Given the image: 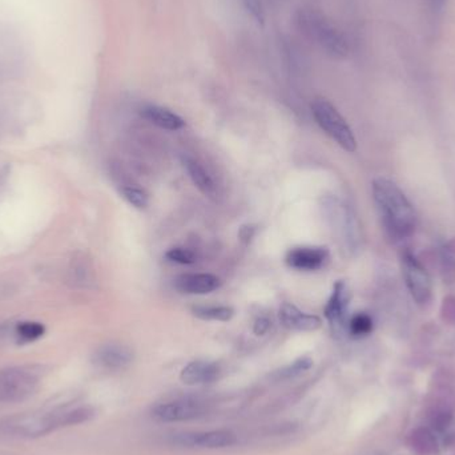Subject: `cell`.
Returning a JSON list of instances; mask_svg holds the SVG:
<instances>
[{
    "instance_id": "cell-6",
    "label": "cell",
    "mask_w": 455,
    "mask_h": 455,
    "mask_svg": "<svg viewBox=\"0 0 455 455\" xmlns=\"http://www.w3.org/2000/svg\"><path fill=\"white\" fill-rule=\"evenodd\" d=\"M36 374L29 369L14 367L0 372V394L7 398H20L32 392L36 385Z\"/></svg>"
},
{
    "instance_id": "cell-22",
    "label": "cell",
    "mask_w": 455,
    "mask_h": 455,
    "mask_svg": "<svg viewBox=\"0 0 455 455\" xmlns=\"http://www.w3.org/2000/svg\"><path fill=\"white\" fill-rule=\"evenodd\" d=\"M312 367L313 361L309 357H302L296 359L293 364L281 369L277 373V377L280 379H290L305 373L309 369H312Z\"/></svg>"
},
{
    "instance_id": "cell-8",
    "label": "cell",
    "mask_w": 455,
    "mask_h": 455,
    "mask_svg": "<svg viewBox=\"0 0 455 455\" xmlns=\"http://www.w3.org/2000/svg\"><path fill=\"white\" fill-rule=\"evenodd\" d=\"M350 302V293L344 281H337L332 296L324 309V315L334 332L344 330L347 324V307Z\"/></svg>"
},
{
    "instance_id": "cell-3",
    "label": "cell",
    "mask_w": 455,
    "mask_h": 455,
    "mask_svg": "<svg viewBox=\"0 0 455 455\" xmlns=\"http://www.w3.org/2000/svg\"><path fill=\"white\" fill-rule=\"evenodd\" d=\"M312 112L319 128L327 133L329 138L347 152H354L357 141L353 131L349 127L347 120L338 112V109L324 98H317L312 103Z\"/></svg>"
},
{
    "instance_id": "cell-27",
    "label": "cell",
    "mask_w": 455,
    "mask_h": 455,
    "mask_svg": "<svg viewBox=\"0 0 455 455\" xmlns=\"http://www.w3.org/2000/svg\"><path fill=\"white\" fill-rule=\"evenodd\" d=\"M272 327V322L269 321V318L267 317H260L256 321H255V325H253V333L256 336H264L269 332V329Z\"/></svg>"
},
{
    "instance_id": "cell-16",
    "label": "cell",
    "mask_w": 455,
    "mask_h": 455,
    "mask_svg": "<svg viewBox=\"0 0 455 455\" xmlns=\"http://www.w3.org/2000/svg\"><path fill=\"white\" fill-rule=\"evenodd\" d=\"M192 445L203 449H225L237 444V436L229 430H212L192 436Z\"/></svg>"
},
{
    "instance_id": "cell-17",
    "label": "cell",
    "mask_w": 455,
    "mask_h": 455,
    "mask_svg": "<svg viewBox=\"0 0 455 455\" xmlns=\"http://www.w3.org/2000/svg\"><path fill=\"white\" fill-rule=\"evenodd\" d=\"M192 315L203 321H221L227 322L235 316V310L230 307H195Z\"/></svg>"
},
{
    "instance_id": "cell-9",
    "label": "cell",
    "mask_w": 455,
    "mask_h": 455,
    "mask_svg": "<svg viewBox=\"0 0 455 455\" xmlns=\"http://www.w3.org/2000/svg\"><path fill=\"white\" fill-rule=\"evenodd\" d=\"M329 258L327 247H298L290 249L287 253V265L296 270L313 272L325 265Z\"/></svg>"
},
{
    "instance_id": "cell-2",
    "label": "cell",
    "mask_w": 455,
    "mask_h": 455,
    "mask_svg": "<svg viewBox=\"0 0 455 455\" xmlns=\"http://www.w3.org/2000/svg\"><path fill=\"white\" fill-rule=\"evenodd\" d=\"M301 30L334 58H344L349 52V44L344 34L318 11H301L298 15Z\"/></svg>"
},
{
    "instance_id": "cell-24",
    "label": "cell",
    "mask_w": 455,
    "mask_h": 455,
    "mask_svg": "<svg viewBox=\"0 0 455 455\" xmlns=\"http://www.w3.org/2000/svg\"><path fill=\"white\" fill-rule=\"evenodd\" d=\"M165 257L168 258L169 261L178 262L181 265H190V264H195L198 261L196 255L192 250L180 247L169 249L168 252L165 253Z\"/></svg>"
},
{
    "instance_id": "cell-11",
    "label": "cell",
    "mask_w": 455,
    "mask_h": 455,
    "mask_svg": "<svg viewBox=\"0 0 455 455\" xmlns=\"http://www.w3.org/2000/svg\"><path fill=\"white\" fill-rule=\"evenodd\" d=\"M221 287L218 276L209 273L181 275L175 280V287L185 295H209Z\"/></svg>"
},
{
    "instance_id": "cell-23",
    "label": "cell",
    "mask_w": 455,
    "mask_h": 455,
    "mask_svg": "<svg viewBox=\"0 0 455 455\" xmlns=\"http://www.w3.org/2000/svg\"><path fill=\"white\" fill-rule=\"evenodd\" d=\"M121 195L135 208L144 209L148 207V195L140 188L124 187V188H121Z\"/></svg>"
},
{
    "instance_id": "cell-25",
    "label": "cell",
    "mask_w": 455,
    "mask_h": 455,
    "mask_svg": "<svg viewBox=\"0 0 455 455\" xmlns=\"http://www.w3.org/2000/svg\"><path fill=\"white\" fill-rule=\"evenodd\" d=\"M247 12L252 15V18L258 21L264 23L265 20V7L262 0H242Z\"/></svg>"
},
{
    "instance_id": "cell-14",
    "label": "cell",
    "mask_w": 455,
    "mask_h": 455,
    "mask_svg": "<svg viewBox=\"0 0 455 455\" xmlns=\"http://www.w3.org/2000/svg\"><path fill=\"white\" fill-rule=\"evenodd\" d=\"M140 115L144 119L148 120L149 123L158 126V128L165 131H178L184 128L185 126V121L181 119L178 113L160 106H144L140 109Z\"/></svg>"
},
{
    "instance_id": "cell-13",
    "label": "cell",
    "mask_w": 455,
    "mask_h": 455,
    "mask_svg": "<svg viewBox=\"0 0 455 455\" xmlns=\"http://www.w3.org/2000/svg\"><path fill=\"white\" fill-rule=\"evenodd\" d=\"M220 369L218 364L209 361H192L180 373V379L183 384L189 386L210 384L218 379Z\"/></svg>"
},
{
    "instance_id": "cell-19",
    "label": "cell",
    "mask_w": 455,
    "mask_h": 455,
    "mask_svg": "<svg viewBox=\"0 0 455 455\" xmlns=\"http://www.w3.org/2000/svg\"><path fill=\"white\" fill-rule=\"evenodd\" d=\"M71 275H72V282L80 287H86L89 282H92V269L88 261L84 257L75 258L72 260L71 265Z\"/></svg>"
},
{
    "instance_id": "cell-1",
    "label": "cell",
    "mask_w": 455,
    "mask_h": 455,
    "mask_svg": "<svg viewBox=\"0 0 455 455\" xmlns=\"http://www.w3.org/2000/svg\"><path fill=\"white\" fill-rule=\"evenodd\" d=\"M377 212L386 233L393 240L410 237L416 228V209L394 181L377 178L372 185Z\"/></svg>"
},
{
    "instance_id": "cell-7",
    "label": "cell",
    "mask_w": 455,
    "mask_h": 455,
    "mask_svg": "<svg viewBox=\"0 0 455 455\" xmlns=\"http://www.w3.org/2000/svg\"><path fill=\"white\" fill-rule=\"evenodd\" d=\"M204 409L193 401H173L158 404L153 407L152 414L160 422H183L203 416Z\"/></svg>"
},
{
    "instance_id": "cell-4",
    "label": "cell",
    "mask_w": 455,
    "mask_h": 455,
    "mask_svg": "<svg viewBox=\"0 0 455 455\" xmlns=\"http://www.w3.org/2000/svg\"><path fill=\"white\" fill-rule=\"evenodd\" d=\"M322 207L327 223L344 247H347V250H354L359 235L356 216L353 215L352 209L337 198H325Z\"/></svg>"
},
{
    "instance_id": "cell-5",
    "label": "cell",
    "mask_w": 455,
    "mask_h": 455,
    "mask_svg": "<svg viewBox=\"0 0 455 455\" xmlns=\"http://www.w3.org/2000/svg\"><path fill=\"white\" fill-rule=\"evenodd\" d=\"M401 267L410 296L418 305H427L431 300V280L427 270L410 250L402 253Z\"/></svg>"
},
{
    "instance_id": "cell-21",
    "label": "cell",
    "mask_w": 455,
    "mask_h": 455,
    "mask_svg": "<svg viewBox=\"0 0 455 455\" xmlns=\"http://www.w3.org/2000/svg\"><path fill=\"white\" fill-rule=\"evenodd\" d=\"M46 333V327L39 322H20L16 327V336L21 342H32Z\"/></svg>"
},
{
    "instance_id": "cell-18",
    "label": "cell",
    "mask_w": 455,
    "mask_h": 455,
    "mask_svg": "<svg viewBox=\"0 0 455 455\" xmlns=\"http://www.w3.org/2000/svg\"><path fill=\"white\" fill-rule=\"evenodd\" d=\"M55 416H56L58 426L79 425L83 422H87L95 416V410L89 406H81L68 411L55 413Z\"/></svg>"
},
{
    "instance_id": "cell-10",
    "label": "cell",
    "mask_w": 455,
    "mask_h": 455,
    "mask_svg": "<svg viewBox=\"0 0 455 455\" xmlns=\"http://www.w3.org/2000/svg\"><path fill=\"white\" fill-rule=\"evenodd\" d=\"M278 318L284 327L296 332H315L322 325L319 317L301 312L297 307L289 302H284L281 305Z\"/></svg>"
},
{
    "instance_id": "cell-28",
    "label": "cell",
    "mask_w": 455,
    "mask_h": 455,
    "mask_svg": "<svg viewBox=\"0 0 455 455\" xmlns=\"http://www.w3.org/2000/svg\"><path fill=\"white\" fill-rule=\"evenodd\" d=\"M445 1L446 0H429L430 7H431V10L434 11V12L442 11L444 6H445Z\"/></svg>"
},
{
    "instance_id": "cell-26",
    "label": "cell",
    "mask_w": 455,
    "mask_h": 455,
    "mask_svg": "<svg viewBox=\"0 0 455 455\" xmlns=\"http://www.w3.org/2000/svg\"><path fill=\"white\" fill-rule=\"evenodd\" d=\"M256 227L255 225H242L238 230V238L244 245H249L252 238L256 235Z\"/></svg>"
},
{
    "instance_id": "cell-15",
    "label": "cell",
    "mask_w": 455,
    "mask_h": 455,
    "mask_svg": "<svg viewBox=\"0 0 455 455\" xmlns=\"http://www.w3.org/2000/svg\"><path fill=\"white\" fill-rule=\"evenodd\" d=\"M183 164H184V168L188 172L189 178L204 196L209 198H215L218 196V187L213 178H210V175L198 160L189 156H183Z\"/></svg>"
},
{
    "instance_id": "cell-12",
    "label": "cell",
    "mask_w": 455,
    "mask_h": 455,
    "mask_svg": "<svg viewBox=\"0 0 455 455\" xmlns=\"http://www.w3.org/2000/svg\"><path fill=\"white\" fill-rule=\"evenodd\" d=\"M133 359L131 349L119 344H107L99 347L93 356V362L98 367L108 370H116L127 367Z\"/></svg>"
},
{
    "instance_id": "cell-20",
    "label": "cell",
    "mask_w": 455,
    "mask_h": 455,
    "mask_svg": "<svg viewBox=\"0 0 455 455\" xmlns=\"http://www.w3.org/2000/svg\"><path fill=\"white\" fill-rule=\"evenodd\" d=\"M347 329L350 334L354 337L367 336L373 330V319L367 313H357L350 318Z\"/></svg>"
}]
</instances>
